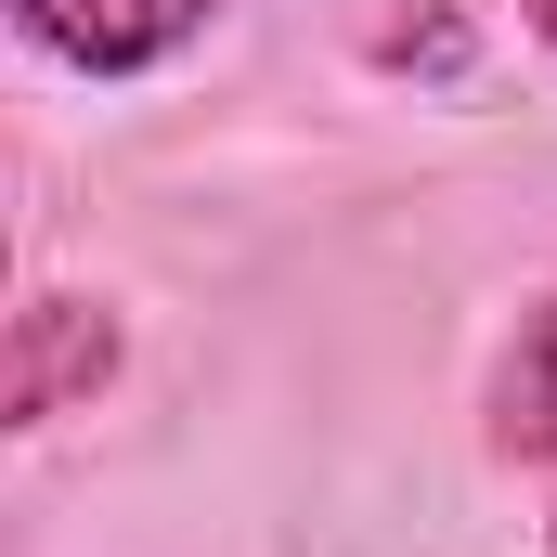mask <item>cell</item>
Segmentation results:
<instances>
[{"label":"cell","instance_id":"1","mask_svg":"<svg viewBox=\"0 0 557 557\" xmlns=\"http://www.w3.org/2000/svg\"><path fill=\"white\" fill-rule=\"evenodd\" d=\"M13 26L65 78H156L221 26V0H13Z\"/></svg>","mask_w":557,"mask_h":557},{"label":"cell","instance_id":"2","mask_svg":"<svg viewBox=\"0 0 557 557\" xmlns=\"http://www.w3.org/2000/svg\"><path fill=\"white\" fill-rule=\"evenodd\" d=\"M493 441H506V467L532 480L545 545H557V285L519 311V337H506V363H493Z\"/></svg>","mask_w":557,"mask_h":557},{"label":"cell","instance_id":"3","mask_svg":"<svg viewBox=\"0 0 557 557\" xmlns=\"http://www.w3.org/2000/svg\"><path fill=\"white\" fill-rule=\"evenodd\" d=\"M117 376V324L91 311V298H26V324H13V416H65V389H104Z\"/></svg>","mask_w":557,"mask_h":557},{"label":"cell","instance_id":"4","mask_svg":"<svg viewBox=\"0 0 557 557\" xmlns=\"http://www.w3.org/2000/svg\"><path fill=\"white\" fill-rule=\"evenodd\" d=\"M532 39H545V52H557V0H532Z\"/></svg>","mask_w":557,"mask_h":557}]
</instances>
